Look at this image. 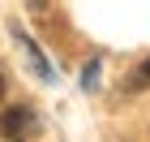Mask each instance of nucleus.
<instances>
[{"instance_id": "nucleus-5", "label": "nucleus", "mask_w": 150, "mask_h": 142, "mask_svg": "<svg viewBox=\"0 0 150 142\" xmlns=\"http://www.w3.org/2000/svg\"><path fill=\"white\" fill-rule=\"evenodd\" d=\"M0 95H4V69H0Z\"/></svg>"}, {"instance_id": "nucleus-3", "label": "nucleus", "mask_w": 150, "mask_h": 142, "mask_svg": "<svg viewBox=\"0 0 150 142\" xmlns=\"http://www.w3.org/2000/svg\"><path fill=\"white\" fill-rule=\"evenodd\" d=\"M129 86H133V91H137V86H150V60L142 65L137 73H133V82H129Z\"/></svg>"}, {"instance_id": "nucleus-2", "label": "nucleus", "mask_w": 150, "mask_h": 142, "mask_svg": "<svg viewBox=\"0 0 150 142\" xmlns=\"http://www.w3.org/2000/svg\"><path fill=\"white\" fill-rule=\"evenodd\" d=\"M13 35H17V43H22V52H26V56H30V65H35V73H39V78H47V82H52V65H47V56H43V52H39L35 43H30V35H26L22 26H13Z\"/></svg>"}, {"instance_id": "nucleus-4", "label": "nucleus", "mask_w": 150, "mask_h": 142, "mask_svg": "<svg viewBox=\"0 0 150 142\" xmlns=\"http://www.w3.org/2000/svg\"><path fill=\"white\" fill-rule=\"evenodd\" d=\"M30 9H35V13H47V0H30Z\"/></svg>"}, {"instance_id": "nucleus-1", "label": "nucleus", "mask_w": 150, "mask_h": 142, "mask_svg": "<svg viewBox=\"0 0 150 142\" xmlns=\"http://www.w3.org/2000/svg\"><path fill=\"white\" fill-rule=\"evenodd\" d=\"M35 129V112L30 108H4L0 112V133L4 138H22V133Z\"/></svg>"}]
</instances>
